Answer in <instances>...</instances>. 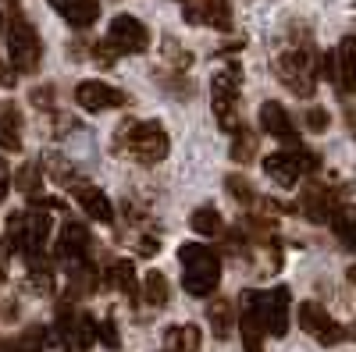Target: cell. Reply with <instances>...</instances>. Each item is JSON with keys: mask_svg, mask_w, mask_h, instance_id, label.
Here are the masks:
<instances>
[{"mask_svg": "<svg viewBox=\"0 0 356 352\" xmlns=\"http://www.w3.org/2000/svg\"><path fill=\"white\" fill-rule=\"evenodd\" d=\"M50 207L33 199L29 210H18L8 217V231L0 239V253L4 256H25V260H36L47 253V242H50Z\"/></svg>", "mask_w": 356, "mask_h": 352, "instance_id": "cell-1", "label": "cell"}, {"mask_svg": "<svg viewBox=\"0 0 356 352\" xmlns=\"http://www.w3.org/2000/svg\"><path fill=\"white\" fill-rule=\"evenodd\" d=\"M178 263H182V288L193 299H211L221 285V256L203 246V242H186L178 249Z\"/></svg>", "mask_w": 356, "mask_h": 352, "instance_id": "cell-2", "label": "cell"}, {"mask_svg": "<svg viewBox=\"0 0 356 352\" xmlns=\"http://www.w3.org/2000/svg\"><path fill=\"white\" fill-rule=\"evenodd\" d=\"M0 33H4V40H8V57H11L15 72H22V75L40 72V65H43V40L33 28V22H29L18 8H11L8 15H0Z\"/></svg>", "mask_w": 356, "mask_h": 352, "instance_id": "cell-3", "label": "cell"}, {"mask_svg": "<svg viewBox=\"0 0 356 352\" xmlns=\"http://www.w3.org/2000/svg\"><path fill=\"white\" fill-rule=\"evenodd\" d=\"M114 142H118V150L129 153L139 164H157L171 150V139H168L164 125H157V121H125L118 128Z\"/></svg>", "mask_w": 356, "mask_h": 352, "instance_id": "cell-4", "label": "cell"}, {"mask_svg": "<svg viewBox=\"0 0 356 352\" xmlns=\"http://www.w3.org/2000/svg\"><path fill=\"white\" fill-rule=\"evenodd\" d=\"M243 310H250L267 335H275L282 338L289 331V313H292V292L285 285H275V288H267V292H243V299H239Z\"/></svg>", "mask_w": 356, "mask_h": 352, "instance_id": "cell-5", "label": "cell"}, {"mask_svg": "<svg viewBox=\"0 0 356 352\" xmlns=\"http://www.w3.org/2000/svg\"><path fill=\"white\" fill-rule=\"evenodd\" d=\"M264 171H267V178L278 182L282 189H296V185L307 178V174H317L321 171V157L314 150H307V146H300V142H289L285 150L267 153Z\"/></svg>", "mask_w": 356, "mask_h": 352, "instance_id": "cell-6", "label": "cell"}, {"mask_svg": "<svg viewBox=\"0 0 356 352\" xmlns=\"http://www.w3.org/2000/svg\"><path fill=\"white\" fill-rule=\"evenodd\" d=\"M54 331H57V342H61L65 352H89L97 342V320L72 303H57Z\"/></svg>", "mask_w": 356, "mask_h": 352, "instance_id": "cell-7", "label": "cell"}, {"mask_svg": "<svg viewBox=\"0 0 356 352\" xmlns=\"http://www.w3.org/2000/svg\"><path fill=\"white\" fill-rule=\"evenodd\" d=\"M239 85H243V68L239 61H228L214 78H211V107L225 132H235V110H239Z\"/></svg>", "mask_w": 356, "mask_h": 352, "instance_id": "cell-8", "label": "cell"}, {"mask_svg": "<svg viewBox=\"0 0 356 352\" xmlns=\"http://www.w3.org/2000/svg\"><path fill=\"white\" fill-rule=\"evenodd\" d=\"M275 72L296 97H314V90H317V57L310 50L292 47V50L278 53Z\"/></svg>", "mask_w": 356, "mask_h": 352, "instance_id": "cell-9", "label": "cell"}, {"mask_svg": "<svg viewBox=\"0 0 356 352\" xmlns=\"http://www.w3.org/2000/svg\"><path fill=\"white\" fill-rule=\"evenodd\" d=\"M296 320H300V328H303L314 342H321V345H339V342L349 335L339 320L324 310L321 303H314V299L300 303V310H296Z\"/></svg>", "mask_w": 356, "mask_h": 352, "instance_id": "cell-10", "label": "cell"}, {"mask_svg": "<svg viewBox=\"0 0 356 352\" xmlns=\"http://www.w3.org/2000/svg\"><path fill=\"white\" fill-rule=\"evenodd\" d=\"M89 253H93V235H89V228L82 221H65L61 235H57V242H54V256L61 260L65 267H75V263L89 260Z\"/></svg>", "mask_w": 356, "mask_h": 352, "instance_id": "cell-11", "label": "cell"}, {"mask_svg": "<svg viewBox=\"0 0 356 352\" xmlns=\"http://www.w3.org/2000/svg\"><path fill=\"white\" fill-rule=\"evenodd\" d=\"M107 43L118 50V53H143L146 47H150V33H146V25L132 15H118L107 28Z\"/></svg>", "mask_w": 356, "mask_h": 352, "instance_id": "cell-12", "label": "cell"}, {"mask_svg": "<svg viewBox=\"0 0 356 352\" xmlns=\"http://www.w3.org/2000/svg\"><path fill=\"white\" fill-rule=\"evenodd\" d=\"M75 103L89 114H100V110H114V107H125L129 97L122 90H114L107 82H97V78H82L75 85Z\"/></svg>", "mask_w": 356, "mask_h": 352, "instance_id": "cell-13", "label": "cell"}, {"mask_svg": "<svg viewBox=\"0 0 356 352\" xmlns=\"http://www.w3.org/2000/svg\"><path fill=\"white\" fill-rule=\"evenodd\" d=\"M178 4H182L186 22H193V25H207V28H218V33H228L232 28L228 0H178Z\"/></svg>", "mask_w": 356, "mask_h": 352, "instance_id": "cell-14", "label": "cell"}, {"mask_svg": "<svg viewBox=\"0 0 356 352\" xmlns=\"http://www.w3.org/2000/svg\"><path fill=\"white\" fill-rule=\"evenodd\" d=\"M65 185L72 189V196H75V203L79 207L93 217V221H100V224H111L114 221V207H111V199L97 189V185H86V182H79L75 174H68L65 178Z\"/></svg>", "mask_w": 356, "mask_h": 352, "instance_id": "cell-15", "label": "cell"}, {"mask_svg": "<svg viewBox=\"0 0 356 352\" xmlns=\"http://www.w3.org/2000/svg\"><path fill=\"white\" fill-rule=\"evenodd\" d=\"M300 210L314 221V224H332V217L342 210V203H339V192L328 189V185H310L300 199Z\"/></svg>", "mask_w": 356, "mask_h": 352, "instance_id": "cell-16", "label": "cell"}, {"mask_svg": "<svg viewBox=\"0 0 356 352\" xmlns=\"http://www.w3.org/2000/svg\"><path fill=\"white\" fill-rule=\"evenodd\" d=\"M47 4L61 15L72 28H79V33L93 28L97 18H100V0H47Z\"/></svg>", "mask_w": 356, "mask_h": 352, "instance_id": "cell-17", "label": "cell"}, {"mask_svg": "<svg viewBox=\"0 0 356 352\" xmlns=\"http://www.w3.org/2000/svg\"><path fill=\"white\" fill-rule=\"evenodd\" d=\"M260 128H264L267 135L282 139V142H300V139H296V121H292V114H289L278 100H267V103L260 107Z\"/></svg>", "mask_w": 356, "mask_h": 352, "instance_id": "cell-18", "label": "cell"}, {"mask_svg": "<svg viewBox=\"0 0 356 352\" xmlns=\"http://www.w3.org/2000/svg\"><path fill=\"white\" fill-rule=\"evenodd\" d=\"M25 142V121H22V110L15 100L0 103V150H11L18 153Z\"/></svg>", "mask_w": 356, "mask_h": 352, "instance_id": "cell-19", "label": "cell"}, {"mask_svg": "<svg viewBox=\"0 0 356 352\" xmlns=\"http://www.w3.org/2000/svg\"><path fill=\"white\" fill-rule=\"evenodd\" d=\"M335 65H339V75H335L339 93H342V97L356 93V36H346V40L339 43Z\"/></svg>", "mask_w": 356, "mask_h": 352, "instance_id": "cell-20", "label": "cell"}, {"mask_svg": "<svg viewBox=\"0 0 356 352\" xmlns=\"http://www.w3.org/2000/svg\"><path fill=\"white\" fill-rule=\"evenodd\" d=\"M200 345H203V331L196 324H175L164 331L161 352H200Z\"/></svg>", "mask_w": 356, "mask_h": 352, "instance_id": "cell-21", "label": "cell"}, {"mask_svg": "<svg viewBox=\"0 0 356 352\" xmlns=\"http://www.w3.org/2000/svg\"><path fill=\"white\" fill-rule=\"evenodd\" d=\"M104 281H107L114 292H125L129 299L139 296V281H136L132 260H111V263H107V271H104Z\"/></svg>", "mask_w": 356, "mask_h": 352, "instance_id": "cell-22", "label": "cell"}, {"mask_svg": "<svg viewBox=\"0 0 356 352\" xmlns=\"http://www.w3.org/2000/svg\"><path fill=\"white\" fill-rule=\"evenodd\" d=\"M189 228H193L196 235H203V239H221V235H225V217H221V210H214V207H200V210H193Z\"/></svg>", "mask_w": 356, "mask_h": 352, "instance_id": "cell-23", "label": "cell"}, {"mask_svg": "<svg viewBox=\"0 0 356 352\" xmlns=\"http://www.w3.org/2000/svg\"><path fill=\"white\" fill-rule=\"evenodd\" d=\"M207 320H211L214 338H228L232 328H235V306L228 299H211V306H207Z\"/></svg>", "mask_w": 356, "mask_h": 352, "instance_id": "cell-24", "label": "cell"}, {"mask_svg": "<svg viewBox=\"0 0 356 352\" xmlns=\"http://www.w3.org/2000/svg\"><path fill=\"white\" fill-rule=\"evenodd\" d=\"M139 296H143V303H146V306H154V310L168 306V299H171L168 278H164L161 271H150V274L143 278V288H139Z\"/></svg>", "mask_w": 356, "mask_h": 352, "instance_id": "cell-25", "label": "cell"}, {"mask_svg": "<svg viewBox=\"0 0 356 352\" xmlns=\"http://www.w3.org/2000/svg\"><path fill=\"white\" fill-rule=\"evenodd\" d=\"M239 335H243V349L246 352H264V324L250 313V310H243L239 306Z\"/></svg>", "mask_w": 356, "mask_h": 352, "instance_id": "cell-26", "label": "cell"}, {"mask_svg": "<svg viewBox=\"0 0 356 352\" xmlns=\"http://www.w3.org/2000/svg\"><path fill=\"white\" fill-rule=\"evenodd\" d=\"M332 231H335V239H339L349 253H356V210H353V207H342V210L332 217Z\"/></svg>", "mask_w": 356, "mask_h": 352, "instance_id": "cell-27", "label": "cell"}, {"mask_svg": "<svg viewBox=\"0 0 356 352\" xmlns=\"http://www.w3.org/2000/svg\"><path fill=\"white\" fill-rule=\"evenodd\" d=\"M257 157V135L250 128H235V139H232V160L235 164H250Z\"/></svg>", "mask_w": 356, "mask_h": 352, "instance_id": "cell-28", "label": "cell"}, {"mask_svg": "<svg viewBox=\"0 0 356 352\" xmlns=\"http://www.w3.org/2000/svg\"><path fill=\"white\" fill-rule=\"evenodd\" d=\"M11 352H43L47 349V328L33 324V328H25L15 342H8Z\"/></svg>", "mask_w": 356, "mask_h": 352, "instance_id": "cell-29", "label": "cell"}, {"mask_svg": "<svg viewBox=\"0 0 356 352\" xmlns=\"http://www.w3.org/2000/svg\"><path fill=\"white\" fill-rule=\"evenodd\" d=\"M225 189H228V196L232 199H239L243 207H257L260 203V196H257V189L243 178V174H228V182H225Z\"/></svg>", "mask_w": 356, "mask_h": 352, "instance_id": "cell-30", "label": "cell"}, {"mask_svg": "<svg viewBox=\"0 0 356 352\" xmlns=\"http://www.w3.org/2000/svg\"><path fill=\"white\" fill-rule=\"evenodd\" d=\"M40 182H43V171H40V164H25V167L15 174V189H22L25 196H36Z\"/></svg>", "mask_w": 356, "mask_h": 352, "instance_id": "cell-31", "label": "cell"}, {"mask_svg": "<svg viewBox=\"0 0 356 352\" xmlns=\"http://www.w3.org/2000/svg\"><path fill=\"white\" fill-rule=\"evenodd\" d=\"M303 125H307L310 132H324V128L332 125V114L324 110V107H310V110L303 114Z\"/></svg>", "mask_w": 356, "mask_h": 352, "instance_id": "cell-32", "label": "cell"}, {"mask_svg": "<svg viewBox=\"0 0 356 352\" xmlns=\"http://www.w3.org/2000/svg\"><path fill=\"white\" fill-rule=\"evenodd\" d=\"M97 342L107 349H118V328H114V317H104L97 324Z\"/></svg>", "mask_w": 356, "mask_h": 352, "instance_id": "cell-33", "label": "cell"}, {"mask_svg": "<svg viewBox=\"0 0 356 352\" xmlns=\"http://www.w3.org/2000/svg\"><path fill=\"white\" fill-rule=\"evenodd\" d=\"M118 57H122V53H118V50H114L107 40L93 47V61H97V65H104V68H114V61H118Z\"/></svg>", "mask_w": 356, "mask_h": 352, "instance_id": "cell-34", "label": "cell"}, {"mask_svg": "<svg viewBox=\"0 0 356 352\" xmlns=\"http://www.w3.org/2000/svg\"><path fill=\"white\" fill-rule=\"evenodd\" d=\"M8 189H11V171H8V164L0 160V199L8 196Z\"/></svg>", "mask_w": 356, "mask_h": 352, "instance_id": "cell-35", "label": "cell"}, {"mask_svg": "<svg viewBox=\"0 0 356 352\" xmlns=\"http://www.w3.org/2000/svg\"><path fill=\"white\" fill-rule=\"evenodd\" d=\"M0 85H15V65L0 61Z\"/></svg>", "mask_w": 356, "mask_h": 352, "instance_id": "cell-36", "label": "cell"}, {"mask_svg": "<svg viewBox=\"0 0 356 352\" xmlns=\"http://www.w3.org/2000/svg\"><path fill=\"white\" fill-rule=\"evenodd\" d=\"M349 338H356V320H353V324H349Z\"/></svg>", "mask_w": 356, "mask_h": 352, "instance_id": "cell-37", "label": "cell"}, {"mask_svg": "<svg viewBox=\"0 0 356 352\" xmlns=\"http://www.w3.org/2000/svg\"><path fill=\"white\" fill-rule=\"evenodd\" d=\"M0 281H4V267H0Z\"/></svg>", "mask_w": 356, "mask_h": 352, "instance_id": "cell-38", "label": "cell"}, {"mask_svg": "<svg viewBox=\"0 0 356 352\" xmlns=\"http://www.w3.org/2000/svg\"><path fill=\"white\" fill-rule=\"evenodd\" d=\"M11 4H15V0H11Z\"/></svg>", "mask_w": 356, "mask_h": 352, "instance_id": "cell-39", "label": "cell"}]
</instances>
